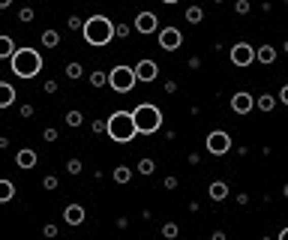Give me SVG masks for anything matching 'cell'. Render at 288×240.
<instances>
[{
    "instance_id": "1",
    "label": "cell",
    "mask_w": 288,
    "mask_h": 240,
    "mask_svg": "<svg viewBox=\"0 0 288 240\" xmlns=\"http://www.w3.org/2000/svg\"><path fill=\"white\" fill-rule=\"evenodd\" d=\"M81 30H84V42L87 45L102 48V45H108L114 39V21L105 18V15H90V18H84V27Z\"/></svg>"
},
{
    "instance_id": "2",
    "label": "cell",
    "mask_w": 288,
    "mask_h": 240,
    "mask_svg": "<svg viewBox=\"0 0 288 240\" xmlns=\"http://www.w3.org/2000/svg\"><path fill=\"white\" fill-rule=\"evenodd\" d=\"M105 132L111 141H120V144H129L132 138L138 135V126L132 120V111H114L108 120H105Z\"/></svg>"
},
{
    "instance_id": "3",
    "label": "cell",
    "mask_w": 288,
    "mask_h": 240,
    "mask_svg": "<svg viewBox=\"0 0 288 240\" xmlns=\"http://www.w3.org/2000/svg\"><path fill=\"white\" fill-rule=\"evenodd\" d=\"M9 60H12V72L18 78H36L42 72V54L33 48H15V54Z\"/></svg>"
},
{
    "instance_id": "4",
    "label": "cell",
    "mask_w": 288,
    "mask_h": 240,
    "mask_svg": "<svg viewBox=\"0 0 288 240\" xmlns=\"http://www.w3.org/2000/svg\"><path fill=\"white\" fill-rule=\"evenodd\" d=\"M132 120H135V126H138V135H141V132H144V135H153V132H159V126H162V111L150 102H141L132 111Z\"/></svg>"
},
{
    "instance_id": "5",
    "label": "cell",
    "mask_w": 288,
    "mask_h": 240,
    "mask_svg": "<svg viewBox=\"0 0 288 240\" xmlns=\"http://www.w3.org/2000/svg\"><path fill=\"white\" fill-rule=\"evenodd\" d=\"M138 84V75H135V69L132 66H114L111 72H108V87L114 90V93H129L132 87Z\"/></svg>"
},
{
    "instance_id": "6",
    "label": "cell",
    "mask_w": 288,
    "mask_h": 240,
    "mask_svg": "<svg viewBox=\"0 0 288 240\" xmlns=\"http://www.w3.org/2000/svg\"><path fill=\"white\" fill-rule=\"evenodd\" d=\"M204 150H207L210 156H225V153L231 150V135L222 132V129L207 132V138H204Z\"/></svg>"
},
{
    "instance_id": "7",
    "label": "cell",
    "mask_w": 288,
    "mask_h": 240,
    "mask_svg": "<svg viewBox=\"0 0 288 240\" xmlns=\"http://www.w3.org/2000/svg\"><path fill=\"white\" fill-rule=\"evenodd\" d=\"M252 60H255V48H252L249 42L231 45V63H234V66H249Z\"/></svg>"
},
{
    "instance_id": "8",
    "label": "cell",
    "mask_w": 288,
    "mask_h": 240,
    "mask_svg": "<svg viewBox=\"0 0 288 240\" xmlns=\"http://www.w3.org/2000/svg\"><path fill=\"white\" fill-rule=\"evenodd\" d=\"M159 45L165 51H177L183 45V33L177 27H165V30H159Z\"/></svg>"
},
{
    "instance_id": "9",
    "label": "cell",
    "mask_w": 288,
    "mask_h": 240,
    "mask_svg": "<svg viewBox=\"0 0 288 240\" xmlns=\"http://www.w3.org/2000/svg\"><path fill=\"white\" fill-rule=\"evenodd\" d=\"M132 69H135L138 81H156V78H159V66H156V60H144V57H141Z\"/></svg>"
},
{
    "instance_id": "10",
    "label": "cell",
    "mask_w": 288,
    "mask_h": 240,
    "mask_svg": "<svg viewBox=\"0 0 288 240\" xmlns=\"http://www.w3.org/2000/svg\"><path fill=\"white\" fill-rule=\"evenodd\" d=\"M135 30L138 33H156L159 30V18L153 12H138L135 15Z\"/></svg>"
},
{
    "instance_id": "11",
    "label": "cell",
    "mask_w": 288,
    "mask_h": 240,
    "mask_svg": "<svg viewBox=\"0 0 288 240\" xmlns=\"http://www.w3.org/2000/svg\"><path fill=\"white\" fill-rule=\"evenodd\" d=\"M252 105H255V99H252V93H246V90H240V93L231 96V111H234V114H246V111H252Z\"/></svg>"
},
{
    "instance_id": "12",
    "label": "cell",
    "mask_w": 288,
    "mask_h": 240,
    "mask_svg": "<svg viewBox=\"0 0 288 240\" xmlns=\"http://www.w3.org/2000/svg\"><path fill=\"white\" fill-rule=\"evenodd\" d=\"M84 216H87V213H84V207L81 204H66L63 207V222L66 225H81Z\"/></svg>"
},
{
    "instance_id": "13",
    "label": "cell",
    "mask_w": 288,
    "mask_h": 240,
    "mask_svg": "<svg viewBox=\"0 0 288 240\" xmlns=\"http://www.w3.org/2000/svg\"><path fill=\"white\" fill-rule=\"evenodd\" d=\"M36 162H39L36 150H27V147H24V150H18V153H15V165H18V168H24V172H27V168H33Z\"/></svg>"
},
{
    "instance_id": "14",
    "label": "cell",
    "mask_w": 288,
    "mask_h": 240,
    "mask_svg": "<svg viewBox=\"0 0 288 240\" xmlns=\"http://www.w3.org/2000/svg\"><path fill=\"white\" fill-rule=\"evenodd\" d=\"M15 87L12 84H6V81H0V108H9V105H15Z\"/></svg>"
},
{
    "instance_id": "15",
    "label": "cell",
    "mask_w": 288,
    "mask_h": 240,
    "mask_svg": "<svg viewBox=\"0 0 288 240\" xmlns=\"http://www.w3.org/2000/svg\"><path fill=\"white\" fill-rule=\"evenodd\" d=\"M207 195H210L213 201H225V198H228V186H225L222 180H213V183L207 186Z\"/></svg>"
},
{
    "instance_id": "16",
    "label": "cell",
    "mask_w": 288,
    "mask_h": 240,
    "mask_svg": "<svg viewBox=\"0 0 288 240\" xmlns=\"http://www.w3.org/2000/svg\"><path fill=\"white\" fill-rule=\"evenodd\" d=\"M255 60L258 63H273V60H276V48H273V45H261L255 51Z\"/></svg>"
},
{
    "instance_id": "17",
    "label": "cell",
    "mask_w": 288,
    "mask_h": 240,
    "mask_svg": "<svg viewBox=\"0 0 288 240\" xmlns=\"http://www.w3.org/2000/svg\"><path fill=\"white\" fill-rule=\"evenodd\" d=\"M39 42H42L45 48H57V45H60V33H57V30H42V33H39Z\"/></svg>"
},
{
    "instance_id": "18",
    "label": "cell",
    "mask_w": 288,
    "mask_h": 240,
    "mask_svg": "<svg viewBox=\"0 0 288 240\" xmlns=\"http://www.w3.org/2000/svg\"><path fill=\"white\" fill-rule=\"evenodd\" d=\"M15 198V183L12 180H0V201L6 204V201H12Z\"/></svg>"
},
{
    "instance_id": "19",
    "label": "cell",
    "mask_w": 288,
    "mask_h": 240,
    "mask_svg": "<svg viewBox=\"0 0 288 240\" xmlns=\"http://www.w3.org/2000/svg\"><path fill=\"white\" fill-rule=\"evenodd\" d=\"M15 54V39L12 36H0V57H12Z\"/></svg>"
},
{
    "instance_id": "20",
    "label": "cell",
    "mask_w": 288,
    "mask_h": 240,
    "mask_svg": "<svg viewBox=\"0 0 288 240\" xmlns=\"http://www.w3.org/2000/svg\"><path fill=\"white\" fill-rule=\"evenodd\" d=\"M111 177H114V183H129V180H132V168H126V165H117V168L111 172Z\"/></svg>"
},
{
    "instance_id": "21",
    "label": "cell",
    "mask_w": 288,
    "mask_h": 240,
    "mask_svg": "<svg viewBox=\"0 0 288 240\" xmlns=\"http://www.w3.org/2000/svg\"><path fill=\"white\" fill-rule=\"evenodd\" d=\"M183 18H186L189 24H201V21H204V9H201V6H189Z\"/></svg>"
},
{
    "instance_id": "22",
    "label": "cell",
    "mask_w": 288,
    "mask_h": 240,
    "mask_svg": "<svg viewBox=\"0 0 288 240\" xmlns=\"http://www.w3.org/2000/svg\"><path fill=\"white\" fill-rule=\"evenodd\" d=\"M153 172H156V162H153V159H138V174L150 177Z\"/></svg>"
},
{
    "instance_id": "23",
    "label": "cell",
    "mask_w": 288,
    "mask_h": 240,
    "mask_svg": "<svg viewBox=\"0 0 288 240\" xmlns=\"http://www.w3.org/2000/svg\"><path fill=\"white\" fill-rule=\"evenodd\" d=\"M81 123H84V114H81V111H66V126L75 129V126H81Z\"/></svg>"
},
{
    "instance_id": "24",
    "label": "cell",
    "mask_w": 288,
    "mask_h": 240,
    "mask_svg": "<svg viewBox=\"0 0 288 240\" xmlns=\"http://www.w3.org/2000/svg\"><path fill=\"white\" fill-rule=\"evenodd\" d=\"M255 105L261 108V111H273V108H276V99L264 93V96H258V99H255Z\"/></svg>"
},
{
    "instance_id": "25",
    "label": "cell",
    "mask_w": 288,
    "mask_h": 240,
    "mask_svg": "<svg viewBox=\"0 0 288 240\" xmlns=\"http://www.w3.org/2000/svg\"><path fill=\"white\" fill-rule=\"evenodd\" d=\"M108 84V72H90V87H102Z\"/></svg>"
},
{
    "instance_id": "26",
    "label": "cell",
    "mask_w": 288,
    "mask_h": 240,
    "mask_svg": "<svg viewBox=\"0 0 288 240\" xmlns=\"http://www.w3.org/2000/svg\"><path fill=\"white\" fill-rule=\"evenodd\" d=\"M177 234H180V228H177L174 222H165V225H162V237L174 240V237H177Z\"/></svg>"
},
{
    "instance_id": "27",
    "label": "cell",
    "mask_w": 288,
    "mask_h": 240,
    "mask_svg": "<svg viewBox=\"0 0 288 240\" xmlns=\"http://www.w3.org/2000/svg\"><path fill=\"white\" fill-rule=\"evenodd\" d=\"M81 72H84L81 63H66V78H72V81H75V78H81Z\"/></svg>"
},
{
    "instance_id": "28",
    "label": "cell",
    "mask_w": 288,
    "mask_h": 240,
    "mask_svg": "<svg viewBox=\"0 0 288 240\" xmlns=\"http://www.w3.org/2000/svg\"><path fill=\"white\" fill-rule=\"evenodd\" d=\"M33 18H36V12H33L30 6H24V9H18V21H21V24H27V21H33Z\"/></svg>"
},
{
    "instance_id": "29",
    "label": "cell",
    "mask_w": 288,
    "mask_h": 240,
    "mask_svg": "<svg viewBox=\"0 0 288 240\" xmlns=\"http://www.w3.org/2000/svg\"><path fill=\"white\" fill-rule=\"evenodd\" d=\"M66 172H69V174H81V172H84L81 159H69V162H66Z\"/></svg>"
},
{
    "instance_id": "30",
    "label": "cell",
    "mask_w": 288,
    "mask_h": 240,
    "mask_svg": "<svg viewBox=\"0 0 288 240\" xmlns=\"http://www.w3.org/2000/svg\"><path fill=\"white\" fill-rule=\"evenodd\" d=\"M249 9H252V6H249V0H237V3H234V12H237V15H246Z\"/></svg>"
},
{
    "instance_id": "31",
    "label": "cell",
    "mask_w": 288,
    "mask_h": 240,
    "mask_svg": "<svg viewBox=\"0 0 288 240\" xmlns=\"http://www.w3.org/2000/svg\"><path fill=\"white\" fill-rule=\"evenodd\" d=\"M129 33H132V27H126V24H114V36H117V39H126Z\"/></svg>"
},
{
    "instance_id": "32",
    "label": "cell",
    "mask_w": 288,
    "mask_h": 240,
    "mask_svg": "<svg viewBox=\"0 0 288 240\" xmlns=\"http://www.w3.org/2000/svg\"><path fill=\"white\" fill-rule=\"evenodd\" d=\"M42 186H45V189H57V177H54V174L42 177Z\"/></svg>"
},
{
    "instance_id": "33",
    "label": "cell",
    "mask_w": 288,
    "mask_h": 240,
    "mask_svg": "<svg viewBox=\"0 0 288 240\" xmlns=\"http://www.w3.org/2000/svg\"><path fill=\"white\" fill-rule=\"evenodd\" d=\"M78 27H84V18L72 15V18H69V30H78Z\"/></svg>"
},
{
    "instance_id": "34",
    "label": "cell",
    "mask_w": 288,
    "mask_h": 240,
    "mask_svg": "<svg viewBox=\"0 0 288 240\" xmlns=\"http://www.w3.org/2000/svg\"><path fill=\"white\" fill-rule=\"evenodd\" d=\"M162 186H165V189H177V186H180V180H177V177H165V180H162Z\"/></svg>"
},
{
    "instance_id": "35",
    "label": "cell",
    "mask_w": 288,
    "mask_h": 240,
    "mask_svg": "<svg viewBox=\"0 0 288 240\" xmlns=\"http://www.w3.org/2000/svg\"><path fill=\"white\" fill-rule=\"evenodd\" d=\"M42 234H45V237H57V225H51V222L42 225Z\"/></svg>"
},
{
    "instance_id": "36",
    "label": "cell",
    "mask_w": 288,
    "mask_h": 240,
    "mask_svg": "<svg viewBox=\"0 0 288 240\" xmlns=\"http://www.w3.org/2000/svg\"><path fill=\"white\" fill-rule=\"evenodd\" d=\"M90 132H93V135L105 132V123H102V120H93V123H90Z\"/></svg>"
},
{
    "instance_id": "37",
    "label": "cell",
    "mask_w": 288,
    "mask_h": 240,
    "mask_svg": "<svg viewBox=\"0 0 288 240\" xmlns=\"http://www.w3.org/2000/svg\"><path fill=\"white\" fill-rule=\"evenodd\" d=\"M42 138H45V141H57V129H51V126L42 129Z\"/></svg>"
},
{
    "instance_id": "38",
    "label": "cell",
    "mask_w": 288,
    "mask_h": 240,
    "mask_svg": "<svg viewBox=\"0 0 288 240\" xmlns=\"http://www.w3.org/2000/svg\"><path fill=\"white\" fill-rule=\"evenodd\" d=\"M42 90H45V93H57V81H51V78H48V81L42 84Z\"/></svg>"
},
{
    "instance_id": "39",
    "label": "cell",
    "mask_w": 288,
    "mask_h": 240,
    "mask_svg": "<svg viewBox=\"0 0 288 240\" xmlns=\"http://www.w3.org/2000/svg\"><path fill=\"white\" fill-rule=\"evenodd\" d=\"M18 114H21V117H33V105H21Z\"/></svg>"
},
{
    "instance_id": "40",
    "label": "cell",
    "mask_w": 288,
    "mask_h": 240,
    "mask_svg": "<svg viewBox=\"0 0 288 240\" xmlns=\"http://www.w3.org/2000/svg\"><path fill=\"white\" fill-rule=\"evenodd\" d=\"M162 87H165V93H177V81H165Z\"/></svg>"
},
{
    "instance_id": "41",
    "label": "cell",
    "mask_w": 288,
    "mask_h": 240,
    "mask_svg": "<svg viewBox=\"0 0 288 240\" xmlns=\"http://www.w3.org/2000/svg\"><path fill=\"white\" fill-rule=\"evenodd\" d=\"M279 102L288 105V84H282V87H279Z\"/></svg>"
},
{
    "instance_id": "42",
    "label": "cell",
    "mask_w": 288,
    "mask_h": 240,
    "mask_svg": "<svg viewBox=\"0 0 288 240\" xmlns=\"http://www.w3.org/2000/svg\"><path fill=\"white\" fill-rule=\"evenodd\" d=\"M201 66V57H189V69H198Z\"/></svg>"
},
{
    "instance_id": "43",
    "label": "cell",
    "mask_w": 288,
    "mask_h": 240,
    "mask_svg": "<svg viewBox=\"0 0 288 240\" xmlns=\"http://www.w3.org/2000/svg\"><path fill=\"white\" fill-rule=\"evenodd\" d=\"M12 6V0H0V9H9Z\"/></svg>"
},
{
    "instance_id": "44",
    "label": "cell",
    "mask_w": 288,
    "mask_h": 240,
    "mask_svg": "<svg viewBox=\"0 0 288 240\" xmlns=\"http://www.w3.org/2000/svg\"><path fill=\"white\" fill-rule=\"evenodd\" d=\"M279 240H288V228H282V231H279Z\"/></svg>"
},
{
    "instance_id": "45",
    "label": "cell",
    "mask_w": 288,
    "mask_h": 240,
    "mask_svg": "<svg viewBox=\"0 0 288 240\" xmlns=\"http://www.w3.org/2000/svg\"><path fill=\"white\" fill-rule=\"evenodd\" d=\"M282 195H285V198H288V183H285V189H282Z\"/></svg>"
},
{
    "instance_id": "46",
    "label": "cell",
    "mask_w": 288,
    "mask_h": 240,
    "mask_svg": "<svg viewBox=\"0 0 288 240\" xmlns=\"http://www.w3.org/2000/svg\"><path fill=\"white\" fill-rule=\"evenodd\" d=\"M282 51H285V54H288V39H285V45H282Z\"/></svg>"
},
{
    "instance_id": "47",
    "label": "cell",
    "mask_w": 288,
    "mask_h": 240,
    "mask_svg": "<svg viewBox=\"0 0 288 240\" xmlns=\"http://www.w3.org/2000/svg\"><path fill=\"white\" fill-rule=\"evenodd\" d=\"M162 3H177V0H162Z\"/></svg>"
}]
</instances>
